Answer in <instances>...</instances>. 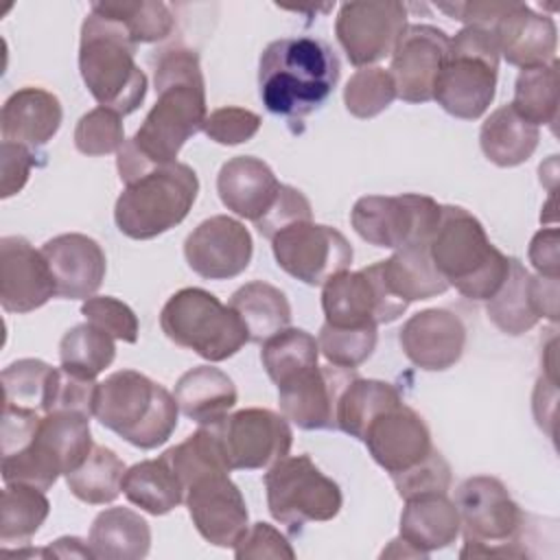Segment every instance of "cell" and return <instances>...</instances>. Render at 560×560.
I'll return each mask as SVG.
<instances>
[{
    "mask_svg": "<svg viewBox=\"0 0 560 560\" xmlns=\"http://www.w3.org/2000/svg\"><path fill=\"white\" fill-rule=\"evenodd\" d=\"M153 83L155 105L133 138L125 140L116 153V168L125 184L177 162L179 149L197 131H203L208 118L206 81L195 50L184 46L164 48L155 59Z\"/></svg>",
    "mask_w": 560,
    "mask_h": 560,
    "instance_id": "cell-1",
    "label": "cell"
},
{
    "mask_svg": "<svg viewBox=\"0 0 560 560\" xmlns=\"http://www.w3.org/2000/svg\"><path fill=\"white\" fill-rule=\"evenodd\" d=\"M337 52L317 37H280L258 61V94L267 112L300 120L317 112L339 83Z\"/></svg>",
    "mask_w": 560,
    "mask_h": 560,
    "instance_id": "cell-2",
    "label": "cell"
},
{
    "mask_svg": "<svg viewBox=\"0 0 560 560\" xmlns=\"http://www.w3.org/2000/svg\"><path fill=\"white\" fill-rule=\"evenodd\" d=\"M429 256L448 287L477 302H488L510 269V258L490 243L481 221L462 206H442L429 238Z\"/></svg>",
    "mask_w": 560,
    "mask_h": 560,
    "instance_id": "cell-3",
    "label": "cell"
},
{
    "mask_svg": "<svg viewBox=\"0 0 560 560\" xmlns=\"http://www.w3.org/2000/svg\"><path fill=\"white\" fill-rule=\"evenodd\" d=\"M136 46L120 22L90 9L79 44L81 79L101 107L120 116L136 112L147 96V74L133 59Z\"/></svg>",
    "mask_w": 560,
    "mask_h": 560,
    "instance_id": "cell-4",
    "label": "cell"
},
{
    "mask_svg": "<svg viewBox=\"0 0 560 560\" xmlns=\"http://www.w3.org/2000/svg\"><path fill=\"white\" fill-rule=\"evenodd\" d=\"M175 396L136 370H118L98 383L94 418L138 448L164 444L177 427Z\"/></svg>",
    "mask_w": 560,
    "mask_h": 560,
    "instance_id": "cell-5",
    "label": "cell"
},
{
    "mask_svg": "<svg viewBox=\"0 0 560 560\" xmlns=\"http://www.w3.org/2000/svg\"><path fill=\"white\" fill-rule=\"evenodd\" d=\"M197 192L199 179L188 164L158 166L125 184L114 206V221L129 238H155L188 217Z\"/></svg>",
    "mask_w": 560,
    "mask_h": 560,
    "instance_id": "cell-6",
    "label": "cell"
},
{
    "mask_svg": "<svg viewBox=\"0 0 560 560\" xmlns=\"http://www.w3.org/2000/svg\"><path fill=\"white\" fill-rule=\"evenodd\" d=\"M455 508L466 542L459 551L462 558L529 556L527 549L518 545L525 527V512L497 477L475 475L464 479L455 492Z\"/></svg>",
    "mask_w": 560,
    "mask_h": 560,
    "instance_id": "cell-7",
    "label": "cell"
},
{
    "mask_svg": "<svg viewBox=\"0 0 560 560\" xmlns=\"http://www.w3.org/2000/svg\"><path fill=\"white\" fill-rule=\"evenodd\" d=\"M499 46L490 28L464 26L451 37L446 61L433 88V101L462 120H477L497 92Z\"/></svg>",
    "mask_w": 560,
    "mask_h": 560,
    "instance_id": "cell-8",
    "label": "cell"
},
{
    "mask_svg": "<svg viewBox=\"0 0 560 560\" xmlns=\"http://www.w3.org/2000/svg\"><path fill=\"white\" fill-rule=\"evenodd\" d=\"M92 448L90 416L79 411L46 413L24 448L2 455V479L46 492L59 475L79 468Z\"/></svg>",
    "mask_w": 560,
    "mask_h": 560,
    "instance_id": "cell-9",
    "label": "cell"
},
{
    "mask_svg": "<svg viewBox=\"0 0 560 560\" xmlns=\"http://www.w3.org/2000/svg\"><path fill=\"white\" fill-rule=\"evenodd\" d=\"M160 326L173 343L197 352L210 363L234 357L249 341L236 311L199 287L173 293L162 306Z\"/></svg>",
    "mask_w": 560,
    "mask_h": 560,
    "instance_id": "cell-10",
    "label": "cell"
},
{
    "mask_svg": "<svg viewBox=\"0 0 560 560\" xmlns=\"http://www.w3.org/2000/svg\"><path fill=\"white\" fill-rule=\"evenodd\" d=\"M269 514L298 532L306 523H324L339 514L343 497L308 455H287L265 475Z\"/></svg>",
    "mask_w": 560,
    "mask_h": 560,
    "instance_id": "cell-11",
    "label": "cell"
},
{
    "mask_svg": "<svg viewBox=\"0 0 560 560\" xmlns=\"http://www.w3.org/2000/svg\"><path fill=\"white\" fill-rule=\"evenodd\" d=\"M442 206L427 195H365L354 201L350 223L354 232L376 247L400 249L429 243Z\"/></svg>",
    "mask_w": 560,
    "mask_h": 560,
    "instance_id": "cell-12",
    "label": "cell"
},
{
    "mask_svg": "<svg viewBox=\"0 0 560 560\" xmlns=\"http://www.w3.org/2000/svg\"><path fill=\"white\" fill-rule=\"evenodd\" d=\"M271 252L282 271L311 287H324L332 276L348 271L354 256L339 230L313 219L282 228L271 238Z\"/></svg>",
    "mask_w": 560,
    "mask_h": 560,
    "instance_id": "cell-13",
    "label": "cell"
},
{
    "mask_svg": "<svg viewBox=\"0 0 560 560\" xmlns=\"http://www.w3.org/2000/svg\"><path fill=\"white\" fill-rule=\"evenodd\" d=\"M230 470H267L289 455L293 431L282 413L249 407L210 424Z\"/></svg>",
    "mask_w": 560,
    "mask_h": 560,
    "instance_id": "cell-14",
    "label": "cell"
},
{
    "mask_svg": "<svg viewBox=\"0 0 560 560\" xmlns=\"http://www.w3.org/2000/svg\"><path fill=\"white\" fill-rule=\"evenodd\" d=\"M407 302L394 298L383 278L378 262L359 271H341L322 289V308L332 326H381L398 319Z\"/></svg>",
    "mask_w": 560,
    "mask_h": 560,
    "instance_id": "cell-15",
    "label": "cell"
},
{
    "mask_svg": "<svg viewBox=\"0 0 560 560\" xmlns=\"http://www.w3.org/2000/svg\"><path fill=\"white\" fill-rule=\"evenodd\" d=\"M407 26V7L402 2H346L339 7L335 35L348 61L357 68H365L392 57Z\"/></svg>",
    "mask_w": 560,
    "mask_h": 560,
    "instance_id": "cell-16",
    "label": "cell"
},
{
    "mask_svg": "<svg viewBox=\"0 0 560 560\" xmlns=\"http://www.w3.org/2000/svg\"><path fill=\"white\" fill-rule=\"evenodd\" d=\"M488 319L505 335L532 330L540 317L558 322V278L532 276L518 258H510V269L499 291L488 300Z\"/></svg>",
    "mask_w": 560,
    "mask_h": 560,
    "instance_id": "cell-17",
    "label": "cell"
},
{
    "mask_svg": "<svg viewBox=\"0 0 560 560\" xmlns=\"http://www.w3.org/2000/svg\"><path fill=\"white\" fill-rule=\"evenodd\" d=\"M192 525L214 547H236L249 527V512L228 470L195 479L184 494Z\"/></svg>",
    "mask_w": 560,
    "mask_h": 560,
    "instance_id": "cell-18",
    "label": "cell"
},
{
    "mask_svg": "<svg viewBox=\"0 0 560 560\" xmlns=\"http://www.w3.org/2000/svg\"><path fill=\"white\" fill-rule=\"evenodd\" d=\"M252 254L254 243L249 230L228 214L201 221L184 241L188 267L206 280L241 276L249 267Z\"/></svg>",
    "mask_w": 560,
    "mask_h": 560,
    "instance_id": "cell-19",
    "label": "cell"
},
{
    "mask_svg": "<svg viewBox=\"0 0 560 560\" xmlns=\"http://www.w3.org/2000/svg\"><path fill=\"white\" fill-rule=\"evenodd\" d=\"M451 37L431 24H409L392 52L396 96L407 103L433 101V88L448 55Z\"/></svg>",
    "mask_w": 560,
    "mask_h": 560,
    "instance_id": "cell-20",
    "label": "cell"
},
{
    "mask_svg": "<svg viewBox=\"0 0 560 560\" xmlns=\"http://www.w3.org/2000/svg\"><path fill=\"white\" fill-rule=\"evenodd\" d=\"M357 374L346 368H322L319 363L302 370L278 385L282 416L304 431L337 429V402L346 385Z\"/></svg>",
    "mask_w": 560,
    "mask_h": 560,
    "instance_id": "cell-21",
    "label": "cell"
},
{
    "mask_svg": "<svg viewBox=\"0 0 560 560\" xmlns=\"http://www.w3.org/2000/svg\"><path fill=\"white\" fill-rule=\"evenodd\" d=\"M361 442L389 477L411 470L435 451L427 422L405 402L378 413Z\"/></svg>",
    "mask_w": 560,
    "mask_h": 560,
    "instance_id": "cell-22",
    "label": "cell"
},
{
    "mask_svg": "<svg viewBox=\"0 0 560 560\" xmlns=\"http://www.w3.org/2000/svg\"><path fill=\"white\" fill-rule=\"evenodd\" d=\"M57 295L52 271L24 236L0 238V304L7 313H31Z\"/></svg>",
    "mask_w": 560,
    "mask_h": 560,
    "instance_id": "cell-23",
    "label": "cell"
},
{
    "mask_svg": "<svg viewBox=\"0 0 560 560\" xmlns=\"http://www.w3.org/2000/svg\"><path fill=\"white\" fill-rule=\"evenodd\" d=\"M398 343L416 368L442 372L462 359L466 326L448 308H424L402 324Z\"/></svg>",
    "mask_w": 560,
    "mask_h": 560,
    "instance_id": "cell-24",
    "label": "cell"
},
{
    "mask_svg": "<svg viewBox=\"0 0 560 560\" xmlns=\"http://www.w3.org/2000/svg\"><path fill=\"white\" fill-rule=\"evenodd\" d=\"M52 271L57 298L88 300L103 284L107 260L101 245L85 234H59L42 245Z\"/></svg>",
    "mask_w": 560,
    "mask_h": 560,
    "instance_id": "cell-25",
    "label": "cell"
},
{
    "mask_svg": "<svg viewBox=\"0 0 560 560\" xmlns=\"http://www.w3.org/2000/svg\"><path fill=\"white\" fill-rule=\"evenodd\" d=\"M499 55L510 66L534 68L556 61L558 31L556 22L527 7L525 2H510L492 26Z\"/></svg>",
    "mask_w": 560,
    "mask_h": 560,
    "instance_id": "cell-26",
    "label": "cell"
},
{
    "mask_svg": "<svg viewBox=\"0 0 560 560\" xmlns=\"http://www.w3.org/2000/svg\"><path fill=\"white\" fill-rule=\"evenodd\" d=\"M282 184L267 162L254 155L228 160L217 175V192L228 210L254 225L273 208Z\"/></svg>",
    "mask_w": 560,
    "mask_h": 560,
    "instance_id": "cell-27",
    "label": "cell"
},
{
    "mask_svg": "<svg viewBox=\"0 0 560 560\" xmlns=\"http://www.w3.org/2000/svg\"><path fill=\"white\" fill-rule=\"evenodd\" d=\"M61 118L63 109L52 92L33 85L20 88L2 105V142L37 149L52 140L61 127Z\"/></svg>",
    "mask_w": 560,
    "mask_h": 560,
    "instance_id": "cell-28",
    "label": "cell"
},
{
    "mask_svg": "<svg viewBox=\"0 0 560 560\" xmlns=\"http://www.w3.org/2000/svg\"><path fill=\"white\" fill-rule=\"evenodd\" d=\"M459 512L446 492H424L405 499L400 514V538L420 558L444 549L459 536Z\"/></svg>",
    "mask_w": 560,
    "mask_h": 560,
    "instance_id": "cell-29",
    "label": "cell"
},
{
    "mask_svg": "<svg viewBox=\"0 0 560 560\" xmlns=\"http://www.w3.org/2000/svg\"><path fill=\"white\" fill-rule=\"evenodd\" d=\"M179 411L197 424L223 420L236 405L234 381L212 365H197L179 376L173 392Z\"/></svg>",
    "mask_w": 560,
    "mask_h": 560,
    "instance_id": "cell-30",
    "label": "cell"
},
{
    "mask_svg": "<svg viewBox=\"0 0 560 560\" xmlns=\"http://www.w3.org/2000/svg\"><path fill=\"white\" fill-rule=\"evenodd\" d=\"M378 269L387 291L407 304L442 295L448 289L429 256V243L396 249L387 260H378Z\"/></svg>",
    "mask_w": 560,
    "mask_h": 560,
    "instance_id": "cell-31",
    "label": "cell"
},
{
    "mask_svg": "<svg viewBox=\"0 0 560 560\" xmlns=\"http://www.w3.org/2000/svg\"><path fill=\"white\" fill-rule=\"evenodd\" d=\"M88 545L94 558L140 560L149 553L151 527L129 508H107L92 521Z\"/></svg>",
    "mask_w": 560,
    "mask_h": 560,
    "instance_id": "cell-32",
    "label": "cell"
},
{
    "mask_svg": "<svg viewBox=\"0 0 560 560\" xmlns=\"http://www.w3.org/2000/svg\"><path fill=\"white\" fill-rule=\"evenodd\" d=\"M538 140L540 129L518 116L512 105H501L494 109L479 131L483 155L501 168H512L527 162L534 155Z\"/></svg>",
    "mask_w": 560,
    "mask_h": 560,
    "instance_id": "cell-33",
    "label": "cell"
},
{
    "mask_svg": "<svg viewBox=\"0 0 560 560\" xmlns=\"http://www.w3.org/2000/svg\"><path fill=\"white\" fill-rule=\"evenodd\" d=\"M228 306L236 311L249 341L254 343L267 341L291 324V306L287 295L278 287L262 280H252L238 287Z\"/></svg>",
    "mask_w": 560,
    "mask_h": 560,
    "instance_id": "cell-34",
    "label": "cell"
},
{
    "mask_svg": "<svg viewBox=\"0 0 560 560\" xmlns=\"http://www.w3.org/2000/svg\"><path fill=\"white\" fill-rule=\"evenodd\" d=\"M122 494L129 503L140 510L162 516L184 503V486L168 462L160 455L158 459H144L125 470Z\"/></svg>",
    "mask_w": 560,
    "mask_h": 560,
    "instance_id": "cell-35",
    "label": "cell"
},
{
    "mask_svg": "<svg viewBox=\"0 0 560 560\" xmlns=\"http://www.w3.org/2000/svg\"><path fill=\"white\" fill-rule=\"evenodd\" d=\"M398 402H402V398L392 383L354 376L339 396L337 429L363 440L370 422Z\"/></svg>",
    "mask_w": 560,
    "mask_h": 560,
    "instance_id": "cell-36",
    "label": "cell"
},
{
    "mask_svg": "<svg viewBox=\"0 0 560 560\" xmlns=\"http://www.w3.org/2000/svg\"><path fill=\"white\" fill-rule=\"evenodd\" d=\"M50 512V501L44 490L7 483L0 497V542L9 545H28L37 529L44 525Z\"/></svg>",
    "mask_w": 560,
    "mask_h": 560,
    "instance_id": "cell-37",
    "label": "cell"
},
{
    "mask_svg": "<svg viewBox=\"0 0 560 560\" xmlns=\"http://www.w3.org/2000/svg\"><path fill=\"white\" fill-rule=\"evenodd\" d=\"M125 470V462L112 448L94 444L83 464L66 475V483L79 501L105 505L120 494Z\"/></svg>",
    "mask_w": 560,
    "mask_h": 560,
    "instance_id": "cell-38",
    "label": "cell"
},
{
    "mask_svg": "<svg viewBox=\"0 0 560 560\" xmlns=\"http://www.w3.org/2000/svg\"><path fill=\"white\" fill-rule=\"evenodd\" d=\"M518 116L540 127H553L560 112L558 94V59L545 66L523 68L514 83V98L510 103Z\"/></svg>",
    "mask_w": 560,
    "mask_h": 560,
    "instance_id": "cell-39",
    "label": "cell"
},
{
    "mask_svg": "<svg viewBox=\"0 0 560 560\" xmlns=\"http://www.w3.org/2000/svg\"><path fill=\"white\" fill-rule=\"evenodd\" d=\"M114 357V337L90 322L72 326L59 341L61 368L83 378L94 381L105 368L112 365Z\"/></svg>",
    "mask_w": 560,
    "mask_h": 560,
    "instance_id": "cell-40",
    "label": "cell"
},
{
    "mask_svg": "<svg viewBox=\"0 0 560 560\" xmlns=\"http://www.w3.org/2000/svg\"><path fill=\"white\" fill-rule=\"evenodd\" d=\"M267 376L278 385L287 383L306 368L317 365L319 346L317 339L302 328H284L262 341L260 350Z\"/></svg>",
    "mask_w": 560,
    "mask_h": 560,
    "instance_id": "cell-41",
    "label": "cell"
},
{
    "mask_svg": "<svg viewBox=\"0 0 560 560\" xmlns=\"http://www.w3.org/2000/svg\"><path fill=\"white\" fill-rule=\"evenodd\" d=\"M162 457L168 462V466L175 470L179 477L184 490L199 477L228 470L230 466L223 457L219 438L210 424L199 427L195 433H190L184 442L177 446H171L168 451L162 453Z\"/></svg>",
    "mask_w": 560,
    "mask_h": 560,
    "instance_id": "cell-42",
    "label": "cell"
},
{
    "mask_svg": "<svg viewBox=\"0 0 560 560\" xmlns=\"http://www.w3.org/2000/svg\"><path fill=\"white\" fill-rule=\"evenodd\" d=\"M57 368L39 359H20L2 370L4 407L28 409L46 416V405Z\"/></svg>",
    "mask_w": 560,
    "mask_h": 560,
    "instance_id": "cell-43",
    "label": "cell"
},
{
    "mask_svg": "<svg viewBox=\"0 0 560 560\" xmlns=\"http://www.w3.org/2000/svg\"><path fill=\"white\" fill-rule=\"evenodd\" d=\"M92 11L120 22L136 44L166 39L175 26L171 9L160 0L140 2H94Z\"/></svg>",
    "mask_w": 560,
    "mask_h": 560,
    "instance_id": "cell-44",
    "label": "cell"
},
{
    "mask_svg": "<svg viewBox=\"0 0 560 560\" xmlns=\"http://www.w3.org/2000/svg\"><path fill=\"white\" fill-rule=\"evenodd\" d=\"M396 98V85L389 70L381 66H365L359 68L343 88V103L346 109L361 118H374L385 112Z\"/></svg>",
    "mask_w": 560,
    "mask_h": 560,
    "instance_id": "cell-45",
    "label": "cell"
},
{
    "mask_svg": "<svg viewBox=\"0 0 560 560\" xmlns=\"http://www.w3.org/2000/svg\"><path fill=\"white\" fill-rule=\"evenodd\" d=\"M376 326H354V328H343V326H332L324 322L319 328L317 346L319 352L328 359V363L346 370H354L361 363H365L374 348H376Z\"/></svg>",
    "mask_w": 560,
    "mask_h": 560,
    "instance_id": "cell-46",
    "label": "cell"
},
{
    "mask_svg": "<svg viewBox=\"0 0 560 560\" xmlns=\"http://www.w3.org/2000/svg\"><path fill=\"white\" fill-rule=\"evenodd\" d=\"M125 144V127L120 114L107 107H94L83 114L74 127V147L83 155L118 153Z\"/></svg>",
    "mask_w": 560,
    "mask_h": 560,
    "instance_id": "cell-47",
    "label": "cell"
},
{
    "mask_svg": "<svg viewBox=\"0 0 560 560\" xmlns=\"http://www.w3.org/2000/svg\"><path fill=\"white\" fill-rule=\"evenodd\" d=\"M81 313L85 315V319L90 324L98 326L101 330H105L114 339H120V341H127V343L138 341L140 324H138L136 313L125 302H120L112 295L88 298L81 304Z\"/></svg>",
    "mask_w": 560,
    "mask_h": 560,
    "instance_id": "cell-48",
    "label": "cell"
},
{
    "mask_svg": "<svg viewBox=\"0 0 560 560\" xmlns=\"http://www.w3.org/2000/svg\"><path fill=\"white\" fill-rule=\"evenodd\" d=\"M392 481L402 501L413 494H424V492H448L451 466L444 459V455L435 448L424 462H420L418 466H413L407 472L394 475Z\"/></svg>",
    "mask_w": 560,
    "mask_h": 560,
    "instance_id": "cell-49",
    "label": "cell"
},
{
    "mask_svg": "<svg viewBox=\"0 0 560 560\" xmlns=\"http://www.w3.org/2000/svg\"><path fill=\"white\" fill-rule=\"evenodd\" d=\"M260 116L245 107H219L208 114L203 133L219 144H243L260 129Z\"/></svg>",
    "mask_w": 560,
    "mask_h": 560,
    "instance_id": "cell-50",
    "label": "cell"
},
{
    "mask_svg": "<svg viewBox=\"0 0 560 560\" xmlns=\"http://www.w3.org/2000/svg\"><path fill=\"white\" fill-rule=\"evenodd\" d=\"M311 219H313V210H311V203L304 197V192L293 186L282 184L273 208L256 223V230L265 238L271 241L282 228H287L295 221H311Z\"/></svg>",
    "mask_w": 560,
    "mask_h": 560,
    "instance_id": "cell-51",
    "label": "cell"
},
{
    "mask_svg": "<svg viewBox=\"0 0 560 560\" xmlns=\"http://www.w3.org/2000/svg\"><path fill=\"white\" fill-rule=\"evenodd\" d=\"M234 556L243 558H295L291 542L269 523H254L234 547Z\"/></svg>",
    "mask_w": 560,
    "mask_h": 560,
    "instance_id": "cell-52",
    "label": "cell"
},
{
    "mask_svg": "<svg viewBox=\"0 0 560 560\" xmlns=\"http://www.w3.org/2000/svg\"><path fill=\"white\" fill-rule=\"evenodd\" d=\"M33 164H35L33 149L13 144V142H2V184H0L2 199H9L24 188Z\"/></svg>",
    "mask_w": 560,
    "mask_h": 560,
    "instance_id": "cell-53",
    "label": "cell"
},
{
    "mask_svg": "<svg viewBox=\"0 0 560 560\" xmlns=\"http://www.w3.org/2000/svg\"><path fill=\"white\" fill-rule=\"evenodd\" d=\"M529 260L534 269L545 278H558V230L547 228L534 234L529 243Z\"/></svg>",
    "mask_w": 560,
    "mask_h": 560,
    "instance_id": "cell-54",
    "label": "cell"
},
{
    "mask_svg": "<svg viewBox=\"0 0 560 560\" xmlns=\"http://www.w3.org/2000/svg\"><path fill=\"white\" fill-rule=\"evenodd\" d=\"M39 553L44 556H59V558H68V556H79V558H94L90 545H83V540L74 538V536H66L55 540L52 545H48L46 549H42Z\"/></svg>",
    "mask_w": 560,
    "mask_h": 560,
    "instance_id": "cell-55",
    "label": "cell"
}]
</instances>
